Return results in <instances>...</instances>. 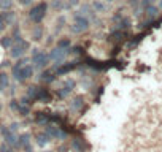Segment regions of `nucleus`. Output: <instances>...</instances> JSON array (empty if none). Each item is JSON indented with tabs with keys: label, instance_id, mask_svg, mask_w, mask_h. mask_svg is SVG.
Here are the masks:
<instances>
[{
	"label": "nucleus",
	"instance_id": "1",
	"mask_svg": "<svg viewBox=\"0 0 162 152\" xmlns=\"http://www.w3.org/2000/svg\"><path fill=\"white\" fill-rule=\"evenodd\" d=\"M30 75H32V68L30 67H21V65H16V67H14V76H16L19 81L30 78Z\"/></svg>",
	"mask_w": 162,
	"mask_h": 152
},
{
	"label": "nucleus",
	"instance_id": "11",
	"mask_svg": "<svg viewBox=\"0 0 162 152\" xmlns=\"http://www.w3.org/2000/svg\"><path fill=\"white\" fill-rule=\"evenodd\" d=\"M30 0H21V3H29Z\"/></svg>",
	"mask_w": 162,
	"mask_h": 152
},
{
	"label": "nucleus",
	"instance_id": "4",
	"mask_svg": "<svg viewBox=\"0 0 162 152\" xmlns=\"http://www.w3.org/2000/svg\"><path fill=\"white\" fill-rule=\"evenodd\" d=\"M45 8H46L45 5H40V8H35L32 11V18L35 19V21H40V19L43 18V14H45L43 11H45Z\"/></svg>",
	"mask_w": 162,
	"mask_h": 152
},
{
	"label": "nucleus",
	"instance_id": "7",
	"mask_svg": "<svg viewBox=\"0 0 162 152\" xmlns=\"http://www.w3.org/2000/svg\"><path fill=\"white\" fill-rule=\"evenodd\" d=\"M6 84H8V78H6V75H0V89L6 87Z\"/></svg>",
	"mask_w": 162,
	"mask_h": 152
},
{
	"label": "nucleus",
	"instance_id": "9",
	"mask_svg": "<svg viewBox=\"0 0 162 152\" xmlns=\"http://www.w3.org/2000/svg\"><path fill=\"white\" fill-rule=\"evenodd\" d=\"M69 43H70L69 40H62L61 43H59V46H61V48H62V46H69Z\"/></svg>",
	"mask_w": 162,
	"mask_h": 152
},
{
	"label": "nucleus",
	"instance_id": "3",
	"mask_svg": "<svg viewBox=\"0 0 162 152\" xmlns=\"http://www.w3.org/2000/svg\"><path fill=\"white\" fill-rule=\"evenodd\" d=\"M46 133H48V136H53V138H62V136H65L62 131L57 130V127H48Z\"/></svg>",
	"mask_w": 162,
	"mask_h": 152
},
{
	"label": "nucleus",
	"instance_id": "5",
	"mask_svg": "<svg viewBox=\"0 0 162 152\" xmlns=\"http://www.w3.org/2000/svg\"><path fill=\"white\" fill-rule=\"evenodd\" d=\"M48 143H49L48 133H40V135H37V144H38V146H46Z\"/></svg>",
	"mask_w": 162,
	"mask_h": 152
},
{
	"label": "nucleus",
	"instance_id": "2",
	"mask_svg": "<svg viewBox=\"0 0 162 152\" xmlns=\"http://www.w3.org/2000/svg\"><path fill=\"white\" fill-rule=\"evenodd\" d=\"M2 133H3V136H5V139H6V143H8V144H18V139H16V136H14L13 133H11L10 130H6V128H3V130H2Z\"/></svg>",
	"mask_w": 162,
	"mask_h": 152
},
{
	"label": "nucleus",
	"instance_id": "8",
	"mask_svg": "<svg viewBox=\"0 0 162 152\" xmlns=\"http://www.w3.org/2000/svg\"><path fill=\"white\" fill-rule=\"evenodd\" d=\"M81 105H83V98H81V97H78V98L73 100V108H81Z\"/></svg>",
	"mask_w": 162,
	"mask_h": 152
},
{
	"label": "nucleus",
	"instance_id": "10",
	"mask_svg": "<svg viewBox=\"0 0 162 152\" xmlns=\"http://www.w3.org/2000/svg\"><path fill=\"white\" fill-rule=\"evenodd\" d=\"M0 152H13V151H11V149H8L6 146H2V147H0Z\"/></svg>",
	"mask_w": 162,
	"mask_h": 152
},
{
	"label": "nucleus",
	"instance_id": "6",
	"mask_svg": "<svg viewBox=\"0 0 162 152\" xmlns=\"http://www.w3.org/2000/svg\"><path fill=\"white\" fill-rule=\"evenodd\" d=\"M24 48H27V45H26V43H21V45L14 46V48H13V51H11V52H13V56H14V57H18V56H21V54L24 52V51H22V49H24Z\"/></svg>",
	"mask_w": 162,
	"mask_h": 152
}]
</instances>
